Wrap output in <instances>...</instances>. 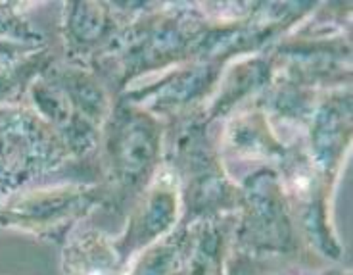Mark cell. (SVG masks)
<instances>
[{"label":"cell","mask_w":353,"mask_h":275,"mask_svg":"<svg viewBox=\"0 0 353 275\" xmlns=\"http://www.w3.org/2000/svg\"><path fill=\"white\" fill-rule=\"evenodd\" d=\"M127 267L114 237L94 225L83 222L63 243V275H123Z\"/></svg>","instance_id":"obj_14"},{"label":"cell","mask_w":353,"mask_h":275,"mask_svg":"<svg viewBox=\"0 0 353 275\" xmlns=\"http://www.w3.org/2000/svg\"><path fill=\"white\" fill-rule=\"evenodd\" d=\"M52 62V54L46 46L27 54L18 62L0 66V106L26 102L27 91L33 85V81Z\"/></svg>","instance_id":"obj_15"},{"label":"cell","mask_w":353,"mask_h":275,"mask_svg":"<svg viewBox=\"0 0 353 275\" xmlns=\"http://www.w3.org/2000/svg\"><path fill=\"white\" fill-rule=\"evenodd\" d=\"M29 4L21 2H0V41L16 45L44 48L43 33H39L26 16Z\"/></svg>","instance_id":"obj_16"},{"label":"cell","mask_w":353,"mask_h":275,"mask_svg":"<svg viewBox=\"0 0 353 275\" xmlns=\"http://www.w3.org/2000/svg\"><path fill=\"white\" fill-rule=\"evenodd\" d=\"M165 124L144 108L117 97L108 115L100 146V185L104 206L121 212L142 195L163 164Z\"/></svg>","instance_id":"obj_2"},{"label":"cell","mask_w":353,"mask_h":275,"mask_svg":"<svg viewBox=\"0 0 353 275\" xmlns=\"http://www.w3.org/2000/svg\"><path fill=\"white\" fill-rule=\"evenodd\" d=\"M230 66L223 70L219 83L213 91L212 98L202 108L205 117L215 124L225 120L230 112H234L248 97L257 91H267L274 77V64L271 54H252L244 58H236L229 62Z\"/></svg>","instance_id":"obj_12"},{"label":"cell","mask_w":353,"mask_h":275,"mask_svg":"<svg viewBox=\"0 0 353 275\" xmlns=\"http://www.w3.org/2000/svg\"><path fill=\"white\" fill-rule=\"evenodd\" d=\"M77 162L52 125L26 102L0 106V202L8 196L65 181Z\"/></svg>","instance_id":"obj_4"},{"label":"cell","mask_w":353,"mask_h":275,"mask_svg":"<svg viewBox=\"0 0 353 275\" xmlns=\"http://www.w3.org/2000/svg\"><path fill=\"white\" fill-rule=\"evenodd\" d=\"M236 216L183 225L185 247L176 275H227Z\"/></svg>","instance_id":"obj_13"},{"label":"cell","mask_w":353,"mask_h":275,"mask_svg":"<svg viewBox=\"0 0 353 275\" xmlns=\"http://www.w3.org/2000/svg\"><path fill=\"white\" fill-rule=\"evenodd\" d=\"M104 206L100 181H63L37 187L0 202V229L63 245L71 231Z\"/></svg>","instance_id":"obj_6"},{"label":"cell","mask_w":353,"mask_h":275,"mask_svg":"<svg viewBox=\"0 0 353 275\" xmlns=\"http://www.w3.org/2000/svg\"><path fill=\"white\" fill-rule=\"evenodd\" d=\"M340 275H350V274H340Z\"/></svg>","instance_id":"obj_17"},{"label":"cell","mask_w":353,"mask_h":275,"mask_svg":"<svg viewBox=\"0 0 353 275\" xmlns=\"http://www.w3.org/2000/svg\"><path fill=\"white\" fill-rule=\"evenodd\" d=\"M225 66L227 64L208 60L181 64L158 75L134 81L117 97L144 108L159 120H179L205 106Z\"/></svg>","instance_id":"obj_7"},{"label":"cell","mask_w":353,"mask_h":275,"mask_svg":"<svg viewBox=\"0 0 353 275\" xmlns=\"http://www.w3.org/2000/svg\"><path fill=\"white\" fill-rule=\"evenodd\" d=\"M240 202L230 247L234 252L267 260H286L298 252L290 202L283 179L271 166L240 179Z\"/></svg>","instance_id":"obj_5"},{"label":"cell","mask_w":353,"mask_h":275,"mask_svg":"<svg viewBox=\"0 0 353 275\" xmlns=\"http://www.w3.org/2000/svg\"><path fill=\"white\" fill-rule=\"evenodd\" d=\"M181 223V196L173 171L161 164L150 185L134 200L115 247L129 266L146 249L163 240Z\"/></svg>","instance_id":"obj_8"},{"label":"cell","mask_w":353,"mask_h":275,"mask_svg":"<svg viewBox=\"0 0 353 275\" xmlns=\"http://www.w3.org/2000/svg\"><path fill=\"white\" fill-rule=\"evenodd\" d=\"M303 152L311 168L328 185H336L352 142V93L350 87L321 95L309 115Z\"/></svg>","instance_id":"obj_9"},{"label":"cell","mask_w":353,"mask_h":275,"mask_svg":"<svg viewBox=\"0 0 353 275\" xmlns=\"http://www.w3.org/2000/svg\"><path fill=\"white\" fill-rule=\"evenodd\" d=\"M212 122L202 108L175 120L165 133L163 166L176 179L181 196V223L236 216L240 187L225 168V158L212 137Z\"/></svg>","instance_id":"obj_1"},{"label":"cell","mask_w":353,"mask_h":275,"mask_svg":"<svg viewBox=\"0 0 353 275\" xmlns=\"http://www.w3.org/2000/svg\"><path fill=\"white\" fill-rule=\"evenodd\" d=\"M139 16L141 14L123 12V4H106V2L63 4L62 37L68 60L71 64L88 68L92 58L100 50H104L108 43L127 23H131Z\"/></svg>","instance_id":"obj_10"},{"label":"cell","mask_w":353,"mask_h":275,"mask_svg":"<svg viewBox=\"0 0 353 275\" xmlns=\"http://www.w3.org/2000/svg\"><path fill=\"white\" fill-rule=\"evenodd\" d=\"M239 158L256 160L261 166L281 168L290 156L292 149L279 139L273 124L261 106L239 112L223 129V151Z\"/></svg>","instance_id":"obj_11"},{"label":"cell","mask_w":353,"mask_h":275,"mask_svg":"<svg viewBox=\"0 0 353 275\" xmlns=\"http://www.w3.org/2000/svg\"><path fill=\"white\" fill-rule=\"evenodd\" d=\"M26 98L62 137L75 160H85L98 151L114 100L90 68L54 60L33 81Z\"/></svg>","instance_id":"obj_3"}]
</instances>
